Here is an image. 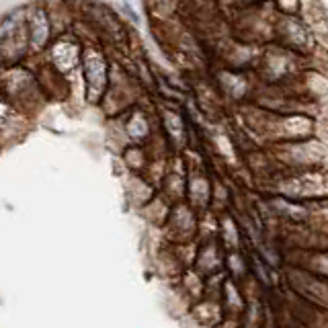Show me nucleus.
Masks as SVG:
<instances>
[{
	"instance_id": "obj_2",
	"label": "nucleus",
	"mask_w": 328,
	"mask_h": 328,
	"mask_svg": "<svg viewBox=\"0 0 328 328\" xmlns=\"http://www.w3.org/2000/svg\"><path fill=\"white\" fill-rule=\"evenodd\" d=\"M82 70L86 78V92L90 101H96L105 88L107 82V64L105 58L101 56V51L88 47L82 56Z\"/></svg>"
},
{
	"instance_id": "obj_1",
	"label": "nucleus",
	"mask_w": 328,
	"mask_h": 328,
	"mask_svg": "<svg viewBox=\"0 0 328 328\" xmlns=\"http://www.w3.org/2000/svg\"><path fill=\"white\" fill-rule=\"evenodd\" d=\"M25 21H27V35H29V51L31 53L43 51L49 45V39H51L49 11L41 3L31 5L27 15H25Z\"/></svg>"
},
{
	"instance_id": "obj_3",
	"label": "nucleus",
	"mask_w": 328,
	"mask_h": 328,
	"mask_svg": "<svg viewBox=\"0 0 328 328\" xmlns=\"http://www.w3.org/2000/svg\"><path fill=\"white\" fill-rule=\"evenodd\" d=\"M49 60L58 70H72L78 62V45L68 37H60L49 49Z\"/></svg>"
},
{
	"instance_id": "obj_4",
	"label": "nucleus",
	"mask_w": 328,
	"mask_h": 328,
	"mask_svg": "<svg viewBox=\"0 0 328 328\" xmlns=\"http://www.w3.org/2000/svg\"><path fill=\"white\" fill-rule=\"evenodd\" d=\"M3 60H5V56H3V49H0V64H3Z\"/></svg>"
}]
</instances>
